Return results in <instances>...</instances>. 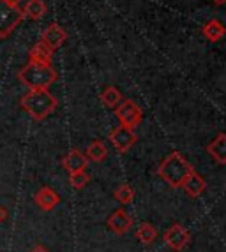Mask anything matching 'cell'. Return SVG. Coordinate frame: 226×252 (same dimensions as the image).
I'll return each mask as SVG.
<instances>
[{
  "label": "cell",
  "instance_id": "6da1fadb",
  "mask_svg": "<svg viewBox=\"0 0 226 252\" xmlns=\"http://www.w3.org/2000/svg\"><path fill=\"white\" fill-rule=\"evenodd\" d=\"M57 78L59 74L51 67V63L32 62V60L18 71V80L29 90H48L57 81Z\"/></svg>",
  "mask_w": 226,
  "mask_h": 252
},
{
  "label": "cell",
  "instance_id": "7a4b0ae2",
  "mask_svg": "<svg viewBox=\"0 0 226 252\" xmlns=\"http://www.w3.org/2000/svg\"><path fill=\"white\" fill-rule=\"evenodd\" d=\"M193 171V166L186 160V157L180 152H172L168 154L161 164L157 166V175L166 182L172 189H180L189 173Z\"/></svg>",
  "mask_w": 226,
  "mask_h": 252
},
{
  "label": "cell",
  "instance_id": "3957f363",
  "mask_svg": "<svg viewBox=\"0 0 226 252\" xmlns=\"http://www.w3.org/2000/svg\"><path fill=\"white\" fill-rule=\"evenodd\" d=\"M20 106L34 120L42 122L44 118L55 113V109L59 108V101L51 95L50 90H29L25 95L21 97Z\"/></svg>",
  "mask_w": 226,
  "mask_h": 252
},
{
  "label": "cell",
  "instance_id": "277c9868",
  "mask_svg": "<svg viewBox=\"0 0 226 252\" xmlns=\"http://www.w3.org/2000/svg\"><path fill=\"white\" fill-rule=\"evenodd\" d=\"M25 18L27 16L20 5L9 4L7 0H0V39H7Z\"/></svg>",
  "mask_w": 226,
  "mask_h": 252
},
{
  "label": "cell",
  "instance_id": "5b68a950",
  "mask_svg": "<svg viewBox=\"0 0 226 252\" xmlns=\"http://www.w3.org/2000/svg\"><path fill=\"white\" fill-rule=\"evenodd\" d=\"M115 115H117L120 126L131 127V129L138 127L140 124H142V120H143L142 108H140V106L136 104L134 101H131V99H127V101H122L120 104L115 108Z\"/></svg>",
  "mask_w": 226,
  "mask_h": 252
},
{
  "label": "cell",
  "instance_id": "8992f818",
  "mask_svg": "<svg viewBox=\"0 0 226 252\" xmlns=\"http://www.w3.org/2000/svg\"><path fill=\"white\" fill-rule=\"evenodd\" d=\"M163 238H164V244L175 252L184 251V249L189 245V242H191V235H189V231L179 222H175L173 226L168 227L166 231H164Z\"/></svg>",
  "mask_w": 226,
  "mask_h": 252
},
{
  "label": "cell",
  "instance_id": "52a82bcc",
  "mask_svg": "<svg viewBox=\"0 0 226 252\" xmlns=\"http://www.w3.org/2000/svg\"><path fill=\"white\" fill-rule=\"evenodd\" d=\"M136 139H138V136H136L134 129L126 126H120L110 132V141H112L113 147L117 148V152H120V154H127L134 147Z\"/></svg>",
  "mask_w": 226,
  "mask_h": 252
},
{
  "label": "cell",
  "instance_id": "ba28073f",
  "mask_svg": "<svg viewBox=\"0 0 226 252\" xmlns=\"http://www.w3.org/2000/svg\"><path fill=\"white\" fill-rule=\"evenodd\" d=\"M133 224H134L133 217H131L124 208H118V210H115L108 217V227L118 236L126 235L131 227H133Z\"/></svg>",
  "mask_w": 226,
  "mask_h": 252
},
{
  "label": "cell",
  "instance_id": "9c48e42d",
  "mask_svg": "<svg viewBox=\"0 0 226 252\" xmlns=\"http://www.w3.org/2000/svg\"><path fill=\"white\" fill-rule=\"evenodd\" d=\"M180 187L184 189V192L188 194L189 198H198V196H201V194L205 192L207 182H205V178L201 177L200 173H196L193 169V171L188 175V178H186L184 184L180 185Z\"/></svg>",
  "mask_w": 226,
  "mask_h": 252
},
{
  "label": "cell",
  "instance_id": "30bf717a",
  "mask_svg": "<svg viewBox=\"0 0 226 252\" xmlns=\"http://www.w3.org/2000/svg\"><path fill=\"white\" fill-rule=\"evenodd\" d=\"M66 39H67L66 30L60 25H57V23H50V25L44 29V32H42L41 41L46 42L51 50H57V48H60L64 42H66Z\"/></svg>",
  "mask_w": 226,
  "mask_h": 252
},
{
  "label": "cell",
  "instance_id": "8fae6325",
  "mask_svg": "<svg viewBox=\"0 0 226 252\" xmlns=\"http://www.w3.org/2000/svg\"><path fill=\"white\" fill-rule=\"evenodd\" d=\"M34 201H36V205H38L41 210L50 212L60 203V196L55 192L51 187H41V189L36 192V196H34Z\"/></svg>",
  "mask_w": 226,
  "mask_h": 252
},
{
  "label": "cell",
  "instance_id": "7c38bea8",
  "mask_svg": "<svg viewBox=\"0 0 226 252\" xmlns=\"http://www.w3.org/2000/svg\"><path fill=\"white\" fill-rule=\"evenodd\" d=\"M62 166L67 173L85 171L88 166V160H87V157H85V154H81L78 148H73V150L62 159Z\"/></svg>",
  "mask_w": 226,
  "mask_h": 252
},
{
  "label": "cell",
  "instance_id": "4fadbf2b",
  "mask_svg": "<svg viewBox=\"0 0 226 252\" xmlns=\"http://www.w3.org/2000/svg\"><path fill=\"white\" fill-rule=\"evenodd\" d=\"M207 154H209L218 164L225 166L226 164V134L225 132H219V134L207 145Z\"/></svg>",
  "mask_w": 226,
  "mask_h": 252
},
{
  "label": "cell",
  "instance_id": "5bb4252c",
  "mask_svg": "<svg viewBox=\"0 0 226 252\" xmlns=\"http://www.w3.org/2000/svg\"><path fill=\"white\" fill-rule=\"evenodd\" d=\"M201 34H203V37L207 39V41H210V42H218V41H221L223 37H225V34H226V29H225V25H223V21L221 20H209L203 25V29H201Z\"/></svg>",
  "mask_w": 226,
  "mask_h": 252
},
{
  "label": "cell",
  "instance_id": "9a60e30c",
  "mask_svg": "<svg viewBox=\"0 0 226 252\" xmlns=\"http://www.w3.org/2000/svg\"><path fill=\"white\" fill-rule=\"evenodd\" d=\"M29 57L32 62H41V63H51V57H53V50L48 46L44 41L36 42L29 51Z\"/></svg>",
  "mask_w": 226,
  "mask_h": 252
},
{
  "label": "cell",
  "instance_id": "2e32d148",
  "mask_svg": "<svg viewBox=\"0 0 226 252\" xmlns=\"http://www.w3.org/2000/svg\"><path fill=\"white\" fill-rule=\"evenodd\" d=\"M85 157H87V160H92V162H103L108 157V148L103 141H94V143L88 145Z\"/></svg>",
  "mask_w": 226,
  "mask_h": 252
},
{
  "label": "cell",
  "instance_id": "e0dca14e",
  "mask_svg": "<svg viewBox=\"0 0 226 252\" xmlns=\"http://www.w3.org/2000/svg\"><path fill=\"white\" fill-rule=\"evenodd\" d=\"M23 14L29 16L30 20H36V21L44 18V14H46V4H44V0H29L25 9H23Z\"/></svg>",
  "mask_w": 226,
  "mask_h": 252
},
{
  "label": "cell",
  "instance_id": "ac0fdd59",
  "mask_svg": "<svg viewBox=\"0 0 226 252\" xmlns=\"http://www.w3.org/2000/svg\"><path fill=\"white\" fill-rule=\"evenodd\" d=\"M136 238L143 245H152L155 242V238H157V229L151 222H143L136 227Z\"/></svg>",
  "mask_w": 226,
  "mask_h": 252
},
{
  "label": "cell",
  "instance_id": "d6986e66",
  "mask_svg": "<svg viewBox=\"0 0 226 252\" xmlns=\"http://www.w3.org/2000/svg\"><path fill=\"white\" fill-rule=\"evenodd\" d=\"M101 101L106 108H112L115 109L118 104L122 102V94L117 87H106L103 92H101Z\"/></svg>",
  "mask_w": 226,
  "mask_h": 252
},
{
  "label": "cell",
  "instance_id": "ffe728a7",
  "mask_svg": "<svg viewBox=\"0 0 226 252\" xmlns=\"http://www.w3.org/2000/svg\"><path fill=\"white\" fill-rule=\"evenodd\" d=\"M113 198L117 199L120 205H131L134 201V190L131 185L127 184H120L117 189L113 190Z\"/></svg>",
  "mask_w": 226,
  "mask_h": 252
},
{
  "label": "cell",
  "instance_id": "44dd1931",
  "mask_svg": "<svg viewBox=\"0 0 226 252\" xmlns=\"http://www.w3.org/2000/svg\"><path fill=\"white\" fill-rule=\"evenodd\" d=\"M90 182V177H88L87 171H76V173H69V185L73 189L80 190L83 189L85 185H88Z\"/></svg>",
  "mask_w": 226,
  "mask_h": 252
},
{
  "label": "cell",
  "instance_id": "7402d4cb",
  "mask_svg": "<svg viewBox=\"0 0 226 252\" xmlns=\"http://www.w3.org/2000/svg\"><path fill=\"white\" fill-rule=\"evenodd\" d=\"M5 219H7V210H5L4 206H0V222H4Z\"/></svg>",
  "mask_w": 226,
  "mask_h": 252
},
{
  "label": "cell",
  "instance_id": "603a6c76",
  "mask_svg": "<svg viewBox=\"0 0 226 252\" xmlns=\"http://www.w3.org/2000/svg\"><path fill=\"white\" fill-rule=\"evenodd\" d=\"M30 252H50V251H48V249L44 247V245H36V247H34Z\"/></svg>",
  "mask_w": 226,
  "mask_h": 252
},
{
  "label": "cell",
  "instance_id": "cb8c5ba5",
  "mask_svg": "<svg viewBox=\"0 0 226 252\" xmlns=\"http://www.w3.org/2000/svg\"><path fill=\"white\" fill-rule=\"evenodd\" d=\"M212 2H214L216 5H223V4L226 2V0H212Z\"/></svg>",
  "mask_w": 226,
  "mask_h": 252
},
{
  "label": "cell",
  "instance_id": "d4e9b609",
  "mask_svg": "<svg viewBox=\"0 0 226 252\" xmlns=\"http://www.w3.org/2000/svg\"><path fill=\"white\" fill-rule=\"evenodd\" d=\"M7 2H9V4H13V5H18V4H20V0H7Z\"/></svg>",
  "mask_w": 226,
  "mask_h": 252
}]
</instances>
